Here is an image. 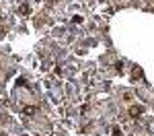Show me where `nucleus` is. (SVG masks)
Instances as JSON below:
<instances>
[{"mask_svg":"<svg viewBox=\"0 0 154 136\" xmlns=\"http://www.w3.org/2000/svg\"><path fill=\"white\" fill-rule=\"evenodd\" d=\"M142 113H144V107H142V105H132V107H129V116H132V118H140Z\"/></svg>","mask_w":154,"mask_h":136,"instance_id":"obj_1","label":"nucleus"},{"mask_svg":"<svg viewBox=\"0 0 154 136\" xmlns=\"http://www.w3.org/2000/svg\"><path fill=\"white\" fill-rule=\"evenodd\" d=\"M142 76V68L140 66H134V72H132V79L136 81V79H140Z\"/></svg>","mask_w":154,"mask_h":136,"instance_id":"obj_2","label":"nucleus"},{"mask_svg":"<svg viewBox=\"0 0 154 136\" xmlns=\"http://www.w3.org/2000/svg\"><path fill=\"white\" fill-rule=\"evenodd\" d=\"M23 113H27V116H33V113H37V107H25V109H23Z\"/></svg>","mask_w":154,"mask_h":136,"instance_id":"obj_3","label":"nucleus"},{"mask_svg":"<svg viewBox=\"0 0 154 136\" xmlns=\"http://www.w3.org/2000/svg\"><path fill=\"white\" fill-rule=\"evenodd\" d=\"M111 136H121V130H119V126H113V128H111Z\"/></svg>","mask_w":154,"mask_h":136,"instance_id":"obj_4","label":"nucleus"},{"mask_svg":"<svg viewBox=\"0 0 154 136\" xmlns=\"http://www.w3.org/2000/svg\"><path fill=\"white\" fill-rule=\"evenodd\" d=\"M19 12H21V15H27V12H29V6H21Z\"/></svg>","mask_w":154,"mask_h":136,"instance_id":"obj_5","label":"nucleus"},{"mask_svg":"<svg viewBox=\"0 0 154 136\" xmlns=\"http://www.w3.org/2000/svg\"><path fill=\"white\" fill-rule=\"evenodd\" d=\"M115 68L119 70V72H121V70H123V62H117V64H115Z\"/></svg>","mask_w":154,"mask_h":136,"instance_id":"obj_6","label":"nucleus"},{"mask_svg":"<svg viewBox=\"0 0 154 136\" xmlns=\"http://www.w3.org/2000/svg\"><path fill=\"white\" fill-rule=\"evenodd\" d=\"M72 21H74V23H82V17H78L76 15V17H72Z\"/></svg>","mask_w":154,"mask_h":136,"instance_id":"obj_7","label":"nucleus"}]
</instances>
